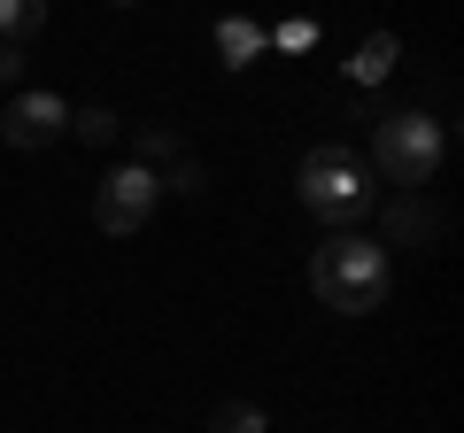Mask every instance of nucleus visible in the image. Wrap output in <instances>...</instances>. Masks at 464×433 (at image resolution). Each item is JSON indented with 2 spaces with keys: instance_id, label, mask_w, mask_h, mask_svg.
<instances>
[{
  "instance_id": "nucleus-1",
  "label": "nucleus",
  "mask_w": 464,
  "mask_h": 433,
  "mask_svg": "<svg viewBox=\"0 0 464 433\" xmlns=\"http://www.w3.org/2000/svg\"><path fill=\"white\" fill-rule=\"evenodd\" d=\"M395 286V264H387V240H364V233H333L325 248L310 255V294L341 317H364L387 302Z\"/></svg>"
},
{
  "instance_id": "nucleus-2",
  "label": "nucleus",
  "mask_w": 464,
  "mask_h": 433,
  "mask_svg": "<svg viewBox=\"0 0 464 433\" xmlns=\"http://www.w3.org/2000/svg\"><path fill=\"white\" fill-rule=\"evenodd\" d=\"M295 201L317 216V225H356V216L380 201V186H372V163H356L341 140H325V148L302 155V170H295Z\"/></svg>"
},
{
  "instance_id": "nucleus-3",
  "label": "nucleus",
  "mask_w": 464,
  "mask_h": 433,
  "mask_svg": "<svg viewBox=\"0 0 464 433\" xmlns=\"http://www.w3.org/2000/svg\"><path fill=\"white\" fill-rule=\"evenodd\" d=\"M441 148H449V124L426 117V109H402V117L372 124V170H380L387 186H402V194H418V186L441 170Z\"/></svg>"
},
{
  "instance_id": "nucleus-4",
  "label": "nucleus",
  "mask_w": 464,
  "mask_h": 433,
  "mask_svg": "<svg viewBox=\"0 0 464 433\" xmlns=\"http://www.w3.org/2000/svg\"><path fill=\"white\" fill-rule=\"evenodd\" d=\"M155 201H163V178H155L148 163H124V170H109L101 178V194H93V225L101 233H148V216H155Z\"/></svg>"
},
{
  "instance_id": "nucleus-5",
  "label": "nucleus",
  "mask_w": 464,
  "mask_h": 433,
  "mask_svg": "<svg viewBox=\"0 0 464 433\" xmlns=\"http://www.w3.org/2000/svg\"><path fill=\"white\" fill-rule=\"evenodd\" d=\"M63 132H70V101H54V93H16L8 117H0V140L24 148V155H39L47 140H63Z\"/></svg>"
},
{
  "instance_id": "nucleus-6",
  "label": "nucleus",
  "mask_w": 464,
  "mask_h": 433,
  "mask_svg": "<svg viewBox=\"0 0 464 433\" xmlns=\"http://www.w3.org/2000/svg\"><path fill=\"white\" fill-rule=\"evenodd\" d=\"M395 63H402V39H395V32H372L341 70H348V85H356V93H380V85L395 78Z\"/></svg>"
},
{
  "instance_id": "nucleus-7",
  "label": "nucleus",
  "mask_w": 464,
  "mask_h": 433,
  "mask_svg": "<svg viewBox=\"0 0 464 433\" xmlns=\"http://www.w3.org/2000/svg\"><path fill=\"white\" fill-rule=\"evenodd\" d=\"M387 240H441V216H433L418 194H395L387 201Z\"/></svg>"
},
{
  "instance_id": "nucleus-8",
  "label": "nucleus",
  "mask_w": 464,
  "mask_h": 433,
  "mask_svg": "<svg viewBox=\"0 0 464 433\" xmlns=\"http://www.w3.org/2000/svg\"><path fill=\"white\" fill-rule=\"evenodd\" d=\"M217 54H225L232 70H248L256 54H264V24H248V16H225V24H217Z\"/></svg>"
},
{
  "instance_id": "nucleus-9",
  "label": "nucleus",
  "mask_w": 464,
  "mask_h": 433,
  "mask_svg": "<svg viewBox=\"0 0 464 433\" xmlns=\"http://www.w3.org/2000/svg\"><path fill=\"white\" fill-rule=\"evenodd\" d=\"M32 32H47V0H0V39H32Z\"/></svg>"
},
{
  "instance_id": "nucleus-10",
  "label": "nucleus",
  "mask_w": 464,
  "mask_h": 433,
  "mask_svg": "<svg viewBox=\"0 0 464 433\" xmlns=\"http://www.w3.org/2000/svg\"><path fill=\"white\" fill-rule=\"evenodd\" d=\"M179 155H186V140L170 132V124H148V132H140V163H148L155 178H163V170L179 163Z\"/></svg>"
},
{
  "instance_id": "nucleus-11",
  "label": "nucleus",
  "mask_w": 464,
  "mask_h": 433,
  "mask_svg": "<svg viewBox=\"0 0 464 433\" xmlns=\"http://www.w3.org/2000/svg\"><path fill=\"white\" fill-rule=\"evenodd\" d=\"M209 433H271V418H264V402H217Z\"/></svg>"
},
{
  "instance_id": "nucleus-12",
  "label": "nucleus",
  "mask_w": 464,
  "mask_h": 433,
  "mask_svg": "<svg viewBox=\"0 0 464 433\" xmlns=\"http://www.w3.org/2000/svg\"><path fill=\"white\" fill-rule=\"evenodd\" d=\"M70 132H78V140H85V148H109V140H116V132H124V124H116V117H109V109H70Z\"/></svg>"
},
{
  "instance_id": "nucleus-13",
  "label": "nucleus",
  "mask_w": 464,
  "mask_h": 433,
  "mask_svg": "<svg viewBox=\"0 0 464 433\" xmlns=\"http://www.w3.org/2000/svg\"><path fill=\"white\" fill-rule=\"evenodd\" d=\"M264 39H271V47H279V54H310V47H317V24H302V16H286L279 32H264Z\"/></svg>"
},
{
  "instance_id": "nucleus-14",
  "label": "nucleus",
  "mask_w": 464,
  "mask_h": 433,
  "mask_svg": "<svg viewBox=\"0 0 464 433\" xmlns=\"http://www.w3.org/2000/svg\"><path fill=\"white\" fill-rule=\"evenodd\" d=\"M163 186H170V194H186V201H194V194H209V170H201L194 155H179V163H170V178H163Z\"/></svg>"
},
{
  "instance_id": "nucleus-15",
  "label": "nucleus",
  "mask_w": 464,
  "mask_h": 433,
  "mask_svg": "<svg viewBox=\"0 0 464 433\" xmlns=\"http://www.w3.org/2000/svg\"><path fill=\"white\" fill-rule=\"evenodd\" d=\"M24 70H32V54L16 39H0V85H24Z\"/></svg>"
},
{
  "instance_id": "nucleus-16",
  "label": "nucleus",
  "mask_w": 464,
  "mask_h": 433,
  "mask_svg": "<svg viewBox=\"0 0 464 433\" xmlns=\"http://www.w3.org/2000/svg\"><path fill=\"white\" fill-rule=\"evenodd\" d=\"M116 8H140V0H116Z\"/></svg>"
}]
</instances>
